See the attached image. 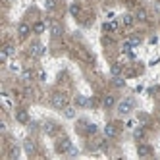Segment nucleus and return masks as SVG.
<instances>
[{
	"instance_id": "obj_1",
	"label": "nucleus",
	"mask_w": 160,
	"mask_h": 160,
	"mask_svg": "<svg viewBox=\"0 0 160 160\" xmlns=\"http://www.w3.org/2000/svg\"><path fill=\"white\" fill-rule=\"evenodd\" d=\"M133 108H135V100L131 97H128V98H123V100L118 102L116 112H118V116H129V114L133 112Z\"/></svg>"
},
{
	"instance_id": "obj_2",
	"label": "nucleus",
	"mask_w": 160,
	"mask_h": 160,
	"mask_svg": "<svg viewBox=\"0 0 160 160\" xmlns=\"http://www.w3.org/2000/svg\"><path fill=\"white\" fill-rule=\"evenodd\" d=\"M50 104H52L56 110H64V108L68 106V97H66L64 93H54V95L50 97Z\"/></svg>"
},
{
	"instance_id": "obj_3",
	"label": "nucleus",
	"mask_w": 160,
	"mask_h": 160,
	"mask_svg": "<svg viewBox=\"0 0 160 160\" xmlns=\"http://www.w3.org/2000/svg\"><path fill=\"white\" fill-rule=\"evenodd\" d=\"M14 54H16V47H14L12 42H6V44H4V48L0 50V62L6 64L8 58H10V56H14Z\"/></svg>"
},
{
	"instance_id": "obj_4",
	"label": "nucleus",
	"mask_w": 160,
	"mask_h": 160,
	"mask_svg": "<svg viewBox=\"0 0 160 160\" xmlns=\"http://www.w3.org/2000/svg\"><path fill=\"white\" fill-rule=\"evenodd\" d=\"M31 33H33V27L27 23V21H21V23L18 25V37H19L21 41H23V39H27V37L31 35Z\"/></svg>"
},
{
	"instance_id": "obj_5",
	"label": "nucleus",
	"mask_w": 160,
	"mask_h": 160,
	"mask_svg": "<svg viewBox=\"0 0 160 160\" xmlns=\"http://www.w3.org/2000/svg\"><path fill=\"white\" fill-rule=\"evenodd\" d=\"M48 31H50V37L52 39H60L64 35V27H62V23H58V21H50Z\"/></svg>"
},
{
	"instance_id": "obj_6",
	"label": "nucleus",
	"mask_w": 160,
	"mask_h": 160,
	"mask_svg": "<svg viewBox=\"0 0 160 160\" xmlns=\"http://www.w3.org/2000/svg\"><path fill=\"white\" fill-rule=\"evenodd\" d=\"M44 52H47V48H44L41 42H37V41L29 47V56H33V58H41Z\"/></svg>"
},
{
	"instance_id": "obj_7",
	"label": "nucleus",
	"mask_w": 160,
	"mask_h": 160,
	"mask_svg": "<svg viewBox=\"0 0 160 160\" xmlns=\"http://www.w3.org/2000/svg\"><path fill=\"white\" fill-rule=\"evenodd\" d=\"M72 148V141L68 139V137H62V139H58V143H56V151H58L60 154H68V151Z\"/></svg>"
},
{
	"instance_id": "obj_8",
	"label": "nucleus",
	"mask_w": 160,
	"mask_h": 160,
	"mask_svg": "<svg viewBox=\"0 0 160 160\" xmlns=\"http://www.w3.org/2000/svg\"><path fill=\"white\" fill-rule=\"evenodd\" d=\"M116 135H118L116 125H114V123H106L104 125V137H106V139H114Z\"/></svg>"
},
{
	"instance_id": "obj_9",
	"label": "nucleus",
	"mask_w": 160,
	"mask_h": 160,
	"mask_svg": "<svg viewBox=\"0 0 160 160\" xmlns=\"http://www.w3.org/2000/svg\"><path fill=\"white\" fill-rule=\"evenodd\" d=\"M120 21H122L123 27H133V23H135L137 19H135V14H123Z\"/></svg>"
},
{
	"instance_id": "obj_10",
	"label": "nucleus",
	"mask_w": 160,
	"mask_h": 160,
	"mask_svg": "<svg viewBox=\"0 0 160 160\" xmlns=\"http://www.w3.org/2000/svg\"><path fill=\"white\" fill-rule=\"evenodd\" d=\"M102 106H104L106 110H112L114 106H116V97H114V95H106L104 98H102Z\"/></svg>"
},
{
	"instance_id": "obj_11",
	"label": "nucleus",
	"mask_w": 160,
	"mask_h": 160,
	"mask_svg": "<svg viewBox=\"0 0 160 160\" xmlns=\"http://www.w3.org/2000/svg\"><path fill=\"white\" fill-rule=\"evenodd\" d=\"M16 120H18L19 123H27V122H29V114H27V110H23V108L16 110Z\"/></svg>"
},
{
	"instance_id": "obj_12",
	"label": "nucleus",
	"mask_w": 160,
	"mask_h": 160,
	"mask_svg": "<svg viewBox=\"0 0 160 160\" xmlns=\"http://www.w3.org/2000/svg\"><path fill=\"white\" fill-rule=\"evenodd\" d=\"M135 19H137V21H141V23H145V21H148V12H147L145 8H137Z\"/></svg>"
},
{
	"instance_id": "obj_13",
	"label": "nucleus",
	"mask_w": 160,
	"mask_h": 160,
	"mask_svg": "<svg viewBox=\"0 0 160 160\" xmlns=\"http://www.w3.org/2000/svg\"><path fill=\"white\" fill-rule=\"evenodd\" d=\"M137 154H139V156H151L152 154V148L148 147V145H145V143H141L139 147H137Z\"/></svg>"
},
{
	"instance_id": "obj_14",
	"label": "nucleus",
	"mask_w": 160,
	"mask_h": 160,
	"mask_svg": "<svg viewBox=\"0 0 160 160\" xmlns=\"http://www.w3.org/2000/svg\"><path fill=\"white\" fill-rule=\"evenodd\" d=\"M75 106L87 108V106H91V100H89L87 97H83V95H77V97H75Z\"/></svg>"
},
{
	"instance_id": "obj_15",
	"label": "nucleus",
	"mask_w": 160,
	"mask_h": 160,
	"mask_svg": "<svg viewBox=\"0 0 160 160\" xmlns=\"http://www.w3.org/2000/svg\"><path fill=\"white\" fill-rule=\"evenodd\" d=\"M44 31H47V23H44V21H37V23L33 25V33H35V35H42Z\"/></svg>"
},
{
	"instance_id": "obj_16",
	"label": "nucleus",
	"mask_w": 160,
	"mask_h": 160,
	"mask_svg": "<svg viewBox=\"0 0 160 160\" xmlns=\"http://www.w3.org/2000/svg\"><path fill=\"white\" fill-rule=\"evenodd\" d=\"M23 147H25V152H27V154H33V152H35V148H37V147H35V141H31V139H27V141L23 143Z\"/></svg>"
},
{
	"instance_id": "obj_17",
	"label": "nucleus",
	"mask_w": 160,
	"mask_h": 160,
	"mask_svg": "<svg viewBox=\"0 0 160 160\" xmlns=\"http://www.w3.org/2000/svg\"><path fill=\"white\" fill-rule=\"evenodd\" d=\"M42 128H44V133L52 135V133L56 131V123H54V122H44V125H42Z\"/></svg>"
},
{
	"instance_id": "obj_18",
	"label": "nucleus",
	"mask_w": 160,
	"mask_h": 160,
	"mask_svg": "<svg viewBox=\"0 0 160 160\" xmlns=\"http://www.w3.org/2000/svg\"><path fill=\"white\" fill-rule=\"evenodd\" d=\"M64 116H66L68 120H73V118H75V108H73V106H66V108H64Z\"/></svg>"
},
{
	"instance_id": "obj_19",
	"label": "nucleus",
	"mask_w": 160,
	"mask_h": 160,
	"mask_svg": "<svg viewBox=\"0 0 160 160\" xmlns=\"http://www.w3.org/2000/svg\"><path fill=\"white\" fill-rule=\"evenodd\" d=\"M112 83H114V87H118V89H122V87L125 85V79H123L122 75H116V77H112Z\"/></svg>"
},
{
	"instance_id": "obj_20",
	"label": "nucleus",
	"mask_w": 160,
	"mask_h": 160,
	"mask_svg": "<svg viewBox=\"0 0 160 160\" xmlns=\"http://www.w3.org/2000/svg\"><path fill=\"white\" fill-rule=\"evenodd\" d=\"M10 160H18V156H19V147H16V145H12L10 147Z\"/></svg>"
},
{
	"instance_id": "obj_21",
	"label": "nucleus",
	"mask_w": 160,
	"mask_h": 160,
	"mask_svg": "<svg viewBox=\"0 0 160 160\" xmlns=\"http://www.w3.org/2000/svg\"><path fill=\"white\" fill-rule=\"evenodd\" d=\"M128 41H129V44H131L133 48L141 44V37H139V35H129V39H128Z\"/></svg>"
},
{
	"instance_id": "obj_22",
	"label": "nucleus",
	"mask_w": 160,
	"mask_h": 160,
	"mask_svg": "<svg viewBox=\"0 0 160 160\" xmlns=\"http://www.w3.org/2000/svg\"><path fill=\"white\" fill-rule=\"evenodd\" d=\"M110 73H112V77L122 75V66H120V64H112V68H110Z\"/></svg>"
},
{
	"instance_id": "obj_23",
	"label": "nucleus",
	"mask_w": 160,
	"mask_h": 160,
	"mask_svg": "<svg viewBox=\"0 0 160 160\" xmlns=\"http://www.w3.org/2000/svg\"><path fill=\"white\" fill-rule=\"evenodd\" d=\"M102 29H104V31H116L118 23H116V21H106V23L102 25Z\"/></svg>"
},
{
	"instance_id": "obj_24",
	"label": "nucleus",
	"mask_w": 160,
	"mask_h": 160,
	"mask_svg": "<svg viewBox=\"0 0 160 160\" xmlns=\"http://www.w3.org/2000/svg\"><path fill=\"white\" fill-rule=\"evenodd\" d=\"M133 137H135V141L145 139V129H143V128H137V129L133 131Z\"/></svg>"
},
{
	"instance_id": "obj_25",
	"label": "nucleus",
	"mask_w": 160,
	"mask_h": 160,
	"mask_svg": "<svg viewBox=\"0 0 160 160\" xmlns=\"http://www.w3.org/2000/svg\"><path fill=\"white\" fill-rule=\"evenodd\" d=\"M70 14H72L73 18H77L79 14H81V8H79V4H72V6H70Z\"/></svg>"
},
{
	"instance_id": "obj_26",
	"label": "nucleus",
	"mask_w": 160,
	"mask_h": 160,
	"mask_svg": "<svg viewBox=\"0 0 160 160\" xmlns=\"http://www.w3.org/2000/svg\"><path fill=\"white\" fill-rule=\"evenodd\" d=\"M97 131H98V128H97L95 123H87V129H85V133H87V135H95Z\"/></svg>"
},
{
	"instance_id": "obj_27",
	"label": "nucleus",
	"mask_w": 160,
	"mask_h": 160,
	"mask_svg": "<svg viewBox=\"0 0 160 160\" xmlns=\"http://www.w3.org/2000/svg\"><path fill=\"white\" fill-rule=\"evenodd\" d=\"M21 79H23L25 83H29L31 79H33V73H31L29 70H23V72H21Z\"/></svg>"
},
{
	"instance_id": "obj_28",
	"label": "nucleus",
	"mask_w": 160,
	"mask_h": 160,
	"mask_svg": "<svg viewBox=\"0 0 160 160\" xmlns=\"http://www.w3.org/2000/svg\"><path fill=\"white\" fill-rule=\"evenodd\" d=\"M8 70L12 72V73H19V72H21V66H19V64H16V62H12V64L8 66Z\"/></svg>"
},
{
	"instance_id": "obj_29",
	"label": "nucleus",
	"mask_w": 160,
	"mask_h": 160,
	"mask_svg": "<svg viewBox=\"0 0 160 160\" xmlns=\"http://www.w3.org/2000/svg\"><path fill=\"white\" fill-rule=\"evenodd\" d=\"M54 4L56 0H47V10H54Z\"/></svg>"
},
{
	"instance_id": "obj_30",
	"label": "nucleus",
	"mask_w": 160,
	"mask_h": 160,
	"mask_svg": "<svg viewBox=\"0 0 160 160\" xmlns=\"http://www.w3.org/2000/svg\"><path fill=\"white\" fill-rule=\"evenodd\" d=\"M68 154H70V156H75V154H77V148H75V147L72 145V148H70V151H68Z\"/></svg>"
},
{
	"instance_id": "obj_31",
	"label": "nucleus",
	"mask_w": 160,
	"mask_h": 160,
	"mask_svg": "<svg viewBox=\"0 0 160 160\" xmlns=\"http://www.w3.org/2000/svg\"><path fill=\"white\" fill-rule=\"evenodd\" d=\"M154 12H156V14L160 16V0H158V2H156V4H154Z\"/></svg>"
},
{
	"instance_id": "obj_32",
	"label": "nucleus",
	"mask_w": 160,
	"mask_h": 160,
	"mask_svg": "<svg viewBox=\"0 0 160 160\" xmlns=\"http://www.w3.org/2000/svg\"><path fill=\"white\" fill-rule=\"evenodd\" d=\"M158 122H160V116H158Z\"/></svg>"
}]
</instances>
